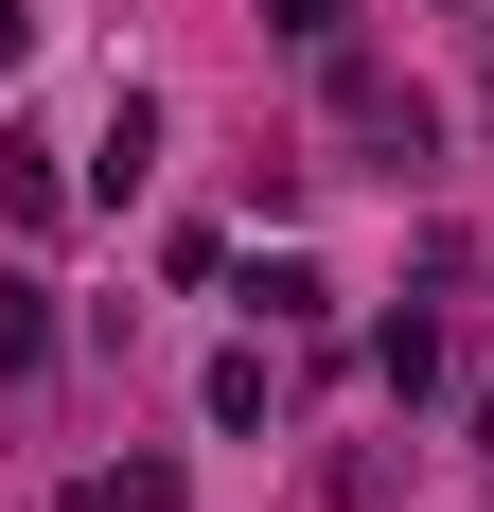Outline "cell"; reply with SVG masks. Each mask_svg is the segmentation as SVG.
I'll return each instance as SVG.
<instances>
[{"label":"cell","instance_id":"4","mask_svg":"<svg viewBox=\"0 0 494 512\" xmlns=\"http://www.w3.org/2000/svg\"><path fill=\"white\" fill-rule=\"evenodd\" d=\"M0 212H18V230H53V212H71V177H53V142H0Z\"/></svg>","mask_w":494,"mask_h":512},{"label":"cell","instance_id":"7","mask_svg":"<svg viewBox=\"0 0 494 512\" xmlns=\"http://www.w3.org/2000/svg\"><path fill=\"white\" fill-rule=\"evenodd\" d=\"M18 53H36V0H0V71H18Z\"/></svg>","mask_w":494,"mask_h":512},{"label":"cell","instance_id":"3","mask_svg":"<svg viewBox=\"0 0 494 512\" xmlns=\"http://www.w3.org/2000/svg\"><path fill=\"white\" fill-rule=\"evenodd\" d=\"M371 371H389V389H406V407H424V389H442V318H424V301H406V318H389V336H371Z\"/></svg>","mask_w":494,"mask_h":512},{"label":"cell","instance_id":"2","mask_svg":"<svg viewBox=\"0 0 494 512\" xmlns=\"http://www.w3.org/2000/svg\"><path fill=\"white\" fill-rule=\"evenodd\" d=\"M195 407H212V424H230V442H265V354H247V336H230V354H212V371H195Z\"/></svg>","mask_w":494,"mask_h":512},{"label":"cell","instance_id":"1","mask_svg":"<svg viewBox=\"0 0 494 512\" xmlns=\"http://www.w3.org/2000/svg\"><path fill=\"white\" fill-rule=\"evenodd\" d=\"M142 177H159V89H106V142H89V195L124 212Z\"/></svg>","mask_w":494,"mask_h":512},{"label":"cell","instance_id":"6","mask_svg":"<svg viewBox=\"0 0 494 512\" xmlns=\"http://www.w3.org/2000/svg\"><path fill=\"white\" fill-rule=\"evenodd\" d=\"M265 36H300V53H336V0H265Z\"/></svg>","mask_w":494,"mask_h":512},{"label":"cell","instance_id":"5","mask_svg":"<svg viewBox=\"0 0 494 512\" xmlns=\"http://www.w3.org/2000/svg\"><path fill=\"white\" fill-rule=\"evenodd\" d=\"M53 354V283H0V371H36Z\"/></svg>","mask_w":494,"mask_h":512}]
</instances>
